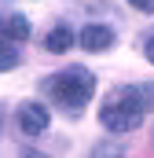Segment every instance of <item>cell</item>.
Segmentation results:
<instances>
[{"mask_svg": "<svg viewBox=\"0 0 154 158\" xmlns=\"http://www.w3.org/2000/svg\"><path fill=\"white\" fill-rule=\"evenodd\" d=\"M48 96H51V103L55 107H63L66 114H81L84 110V103L92 99V92H95V77H92V70L88 66H66V70H59V74H51V77H44L40 85Z\"/></svg>", "mask_w": 154, "mask_h": 158, "instance_id": "1", "label": "cell"}, {"mask_svg": "<svg viewBox=\"0 0 154 158\" xmlns=\"http://www.w3.org/2000/svg\"><path fill=\"white\" fill-rule=\"evenodd\" d=\"M143 99H140V88H114L107 99H103V110H99V121L107 132H136L143 125Z\"/></svg>", "mask_w": 154, "mask_h": 158, "instance_id": "2", "label": "cell"}, {"mask_svg": "<svg viewBox=\"0 0 154 158\" xmlns=\"http://www.w3.org/2000/svg\"><path fill=\"white\" fill-rule=\"evenodd\" d=\"M48 121H51V114H48V107L44 103H22L18 107V129L26 132V136H40L44 129H48Z\"/></svg>", "mask_w": 154, "mask_h": 158, "instance_id": "3", "label": "cell"}, {"mask_svg": "<svg viewBox=\"0 0 154 158\" xmlns=\"http://www.w3.org/2000/svg\"><path fill=\"white\" fill-rule=\"evenodd\" d=\"M81 48L84 52H110L114 48V40H117V33L110 30V26H103V22H88L84 30H81Z\"/></svg>", "mask_w": 154, "mask_h": 158, "instance_id": "4", "label": "cell"}, {"mask_svg": "<svg viewBox=\"0 0 154 158\" xmlns=\"http://www.w3.org/2000/svg\"><path fill=\"white\" fill-rule=\"evenodd\" d=\"M0 37L22 44V40L30 37V19L26 15H0Z\"/></svg>", "mask_w": 154, "mask_h": 158, "instance_id": "5", "label": "cell"}, {"mask_svg": "<svg viewBox=\"0 0 154 158\" xmlns=\"http://www.w3.org/2000/svg\"><path fill=\"white\" fill-rule=\"evenodd\" d=\"M74 30H70V26H55V30H48V33H44V48H48V52H51V55H63V52H70V48H74Z\"/></svg>", "mask_w": 154, "mask_h": 158, "instance_id": "6", "label": "cell"}, {"mask_svg": "<svg viewBox=\"0 0 154 158\" xmlns=\"http://www.w3.org/2000/svg\"><path fill=\"white\" fill-rule=\"evenodd\" d=\"M18 59H22V52H18V40L0 37V74H4V70H15V66H18Z\"/></svg>", "mask_w": 154, "mask_h": 158, "instance_id": "7", "label": "cell"}, {"mask_svg": "<svg viewBox=\"0 0 154 158\" xmlns=\"http://www.w3.org/2000/svg\"><path fill=\"white\" fill-rule=\"evenodd\" d=\"M136 88H140V99H143V107H147V114H151L154 110V81L151 85H136Z\"/></svg>", "mask_w": 154, "mask_h": 158, "instance_id": "8", "label": "cell"}, {"mask_svg": "<svg viewBox=\"0 0 154 158\" xmlns=\"http://www.w3.org/2000/svg\"><path fill=\"white\" fill-rule=\"evenodd\" d=\"M128 4H132L136 11H147V15L154 11V0H128Z\"/></svg>", "mask_w": 154, "mask_h": 158, "instance_id": "9", "label": "cell"}, {"mask_svg": "<svg viewBox=\"0 0 154 158\" xmlns=\"http://www.w3.org/2000/svg\"><path fill=\"white\" fill-rule=\"evenodd\" d=\"M143 55H147V63L154 66V37H147V44H143Z\"/></svg>", "mask_w": 154, "mask_h": 158, "instance_id": "10", "label": "cell"}]
</instances>
